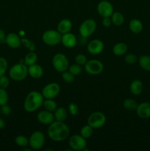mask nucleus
Listing matches in <instances>:
<instances>
[{"label": "nucleus", "mask_w": 150, "mask_h": 151, "mask_svg": "<svg viewBox=\"0 0 150 151\" xmlns=\"http://www.w3.org/2000/svg\"><path fill=\"white\" fill-rule=\"evenodd\" d=\"M136 113L140 118L148 119L150 118V102H144L138 105Z\"/></svg>", "instance_id": "2eb2a0df"}, {"label": "nucleus", "mask_w": 150, "mask_h": 151, "mask_svg": "<svg viewBox=\"0 0 150 151\" xmlns=\"http://www.w3.org/2000/svg\"><path fill=\"white\" fill-rule=\"evenodd\" d=\"M97 12L101 17H110L113 13V6L110 1L104 0L97 5Z\"/></svg>", "instance_id": "f8f14e48"}, {"label": "nucleus", "mask_w": 150, "mask_h": 151, "mask_svg": "<svg viewBox=\"0 0 150 151\" xmlns=\"http://www.w3.org/2000/svg\"><path fill=\"white\" fill-rule=\"evenodd\" d=\"M7 61L5 58L0 57V76L4 75L7 69Z\"/></svg>", "instance_id": "f704fd0d"}, {"label": "nucleus", "mask_w": 150, "mask_h": 151, "mask_svg": "<svg viewBox=\"0 0 150 151\" xmlns=\"http://www.w3.org/2000/svg\"><path fill=\"white\" fill-rule=\"evenodd\" d=\"M106 122V116L103 113L96 111L91 114L88 118V124L94 129H98L104 125Z\"/></svg>", "instance_id": "6e6552de"}, {"label": "nucleus", "mask_w": 150, "mask_h": 151, "mask_svg": "<svg viewBox=\"0 0 150 151\" xmlns=\"http://www.w3.org/2000/svg\"><path fill=\"white\" fill-rule=\"evenodd\" d=\"M69 70L72 75L74 76H77L82 72V68H81L80 65L76 63V64H72L71 66H69Z\"/></svg>", "instance_id": "473e14b6"}, {"label": "nucleus", "mask_w": 150, "mask_h": 151, "mask_svg": "<svg viewBox=\"0 0 150 151\" xmlns=\"http://www.w3.org/2000/svg\"><path fill=\"white\" fill-rule=\"evenodd\" d=\"M93 133H94V128L90 126L88 124L84 125L80 130V135L85 139L90 138L93 135Z\"/></svg>", "instance_id": "c85d7f7f"}, {"label": "nucleus", "mask_w": 150, "mask_h": 151, "mask_svg": "<svg viewBox=\"0 0 150 151\" xmlns=\"http://www.w3.org/2000/svg\"><path fill=\"white\" fill-rule=\"evenodd\" d=\"M44 97L37 91H32L27 94L24 103V108L26 112L32 113L43 106Z\"/></svg>", "instance_id": "f03ea898"}, {"label": "nucleus", "mask_w": 150, "mask_h": 151, "mask_svg": "<svg viewBox=\"0 0 150 151\" xmlns=\"http://www.w3.org/2000/svg\"><path fill=\"white\" fill-rule=\"evenodd\" d=\"M129 27L131 32H132L135 34H138L141 32V31L143 30L144 26H143L142 22L139 19H134L129 22Z\"/></svg>", "instance_id": "412c9836"}, {"label": "nucleus", "mask_w": 150, "mask_h": 151, "mask_svg": "<svg viewBox=\"0 0 150 151\" xmlns=\"http://www.w3.org/2000/svg\"><path fill=\"white\" fill-rule=\"evenodd\" d=\"M60 91V86L57 83H51L43 88L42 94L46 99H54Z\"/></svg>", "instance_id": "9d476101"}, {"label": "nucleus", "mask_w": 150, "mask_h": 151, "mask_svg": "<svg viewBox=\"0 0 150 151\" xmlns=\"http://www.w3.org/2000/svg\"><path fill=\"white\" fill-rule=\"evenodd\" d=\"M28 74L30 77L35 79L41 78L44 75V69L40 65L35 63L28 67Z\"/></svg>", "instance_id": "a211bd4d"}, {"label": "nucleus", "mask_w": 150, "mask_h": 151, "mask_svg": "<svg viewBox=\"0 0 150 151\" xmlns=\"http://www.w3.org/2000/svg\"><path fill=\"white\" fill-rule=\"evenodd\" d=\"M10 48L17 49L21 44V38L14 32H10L6 36V43Z\"/></svg>", "instance_id": "f3484780"}, {"label": "nucleus", "mask_w": 150, "mask_h": 151, "mask_svg": "<svg viewBox=\"0 0 150 151\" xmlns=\"http://www.w3.org/2000/svg\"><path fill=\"white\" fill-rule=\"evenodd\" d=\"M45 144V136L41 131H37L32 134L29 139V145L32 150H40Z\"/></svg>", "instance_id": "0eeeda50"}, {"label": "nucleus", "mask_w": 150, "mask_h": 151, "mask_svg": "<svg viewBox=\"0 0 150 151\" xmlns=\"http://www.w3.org/2000/svg\"><path fill=\"white\" fill-rule=\"evenodd\" d=\"M15 142L19 147H26L29 145V139L24 136H18L15 139Z\"/></svg>", "instance_id": "c756f323"}, {"label": "nucleus", "mask_w": 150, "mask_h": 151, "mask_svg": "<svg viewBox=\"0 0 150 151\" xmlns=\"http://www.w3.org/2000/svg\"><path fill=\"white\" fill-rule=\"evenodd\" d=\"M37 60H38V55L35 52H29L25 55L24 59V63L29 66L36 63Z\"/></svg>", "instance_id": "b1692460"}, {"label": "nucleus", "mask_w": 150, "mask_h": 151, "mask_svg": "<svg viewBox=\"0 0 150 151\" xmlns=\"http://www.w3.org/2000/svg\"><path fill=\"white\" fill-rule=\"evenodd\" d=\"M143 89H144V85L140 80H134L132 81L130 86H129V90L133 95L141 94L142 93Z\"/></svg>", "instance_id": "aec40b11"}, {"label": "nucleus", "mask_w": 150, "mask_h": 151, "mask_svg": "<svg viewBox=\"0 0 150 151\" xmlns=\"http://www.w3.org/2000/svg\"><path fill=\"white\" fill-rule=\"evenodd\" d=\"M61 43L66 48H74L77 43V39H76L75 35L69 32L62 35Z\"/></svg>", "instance_id": "dca6fc26"}, {"label": "nucleus", "mask_w": 150, "mask_h": 151, "mask_svg": "<svg viewBox=\"0 0 150 151\" xmlns=\"http://www.w3.org/2000/svg\"><path fill=\"white\" fill-rule=\"evenodd\" d=\"M62 78L65 82L68 83H71L74 81V75H72L69 71V72L65 71V72H62Z\"/></svg>", "instance_id": "2f4dec72"}, {"label": "nucleus", "mask_w": 150, "mask_h": 151, "mask_svg": "<svg viewBox=\"0 0 150 151\" xmlns=\"http://www.w3.org/2000/svg\"><path fill=\"white\" fill-rule=\"evenodd\" d=\"M43 106L46 110L51 112L54 111L57 108V103L54 100H53V99H46V100H44Z\"/></svg>", "instance_id": "cd10ccee"}, {"label": "nucleus", "mask_w": 150, "mask_h": 151, "mask_svg": "<svg viewBox=\"0 0 150 151\" xmlns=\"http://www.w3.org/2000/svg\"><path fill=\"white\" fill-rule=\"evenodd\" d=\"M0 110H1V113L4 115H5V116H8V115L11 113V109H10V106H7V104L1 106V109H0Z\"/></svg>", "instance_id": "ea45409f"}, {"label": "nucleus", "mask_w": 150, "mask_h": 151, "mask_svg": "<svg viewBox=\"0 0 150 151\" xmlns=\"http://www.w3.org/2000/svg\"><path fill=\"white\" fill-rule=\"evenodd\" d=\"M48 136L52 141L62 142L66 140L69 137L70 130L68 125L63 122H53L49 126L47 130Z\"/></svg>", "instance_id": "f257e3e1"}, {"label": "nucleus", "mask_w": 150, "mask_h": 151, "mask_svg": "<svg viewBox=\"0 0 150 151\" xmlns=\"http://www.w3.org/2000/svg\"><path fill=\"white\" fill-rule=\"evenodd\" d=\"M112 21L110 17H104L102 19V25L105 27H109L111 25Z\"/></svg>", "instance_id": "a19ab883"}, {"label": "nucleus", "mask_w": 150, "mask_h": 151, "mask_svg": "<svg viewBox=\"0 0 150 151\" xmlns=\"http://www.w3.org/2000/svg\"><path fill=\"white\" fill-rule=\"evenodd\" d=\"M21 44L30 52H34L35 50V44L28 38H21Z\"/></svg>", "instance_id": "7c9ffc66"}, {"label": "nucleus", "mask_w": 150, "mask_h": 151, "mask_svg": "<svg viewBox=\"0 0 150 151\" xmlns=\"http://www.w3.org/2000/svg\"><path fill=\"white\" fill-rule=\"evenodd\" d=\"M9 84H10V81L7 77H6L5 75L0 76V88L6 89L9 86Z\"/></svg>", "instance_id": "4c0bfd02"}, {"label": "nucleus", "mask_w": 150, "mask_h": 151, "mask_svg": "<svg viewBox=\"0 0 150 151\" xmlns=\"http://www.w3.org/2000/svg\"><path fill=\"white\" fill-rule=\"evenodd\" d=\"M28 75V67L23 63H17L12 66L9 71L10 78L15 81H21L26 78Z\"/></svg>", "instance_id": "7ed1b4c3"}, {"label": "nucleus", "mask_w": 150, "mask_h": 151, "mask_svg": "<svg viewBox=\"0 0 150 151\" xmlns=\"http://www.w3.org/2000/svg\"><path fill=\"white\" fill-rule=\"evenodd\" d=\"M69 144L72 150H84L87 146V141L81 135H73L69 139Z\"/></svg>", "instance_id": "9b49d317"}, {"label": "nucleus", "mask_w": 150, "mask_h": 151, "mask_svg": "<svg viewBox=\"0 0 150 151\" xmlns=\"http://www.w3.org/2000/svg\"><path fill=\"white\" fill-rule=\"evenodd\" d=\"M96 29V23L94 19H88L84 21L79 28V32L82 38H88L94 33Z\"/></svg>", "instance_id": "423d86ee"}, {"label": "nucleus", "mask_w": 150, "mask_h": 151, "mask_svg": "<svg viewBox=\"0 0 150 151\" xmlns=\"http://www.w3.org/2000/svg\"><path fill=\"white\" fill-rule=\"evenodd\" d=\"M0 111H1V110H0Z\"/></svg>", "instance_id": "c03bdc74"}, {"label": "nucleus", "mask_w": 150, "mask_h": 151, "mask_svg": "<svg viewBox=\"0 0 150 151\" xmlns=\"http://www.w3.org/2000/svg\"><path fill=\"white\" fill-rule=\"evenodd\" d=\"M69 111L72 116H76L79 112V108L77 105L74 103H71L69 105Z\"/></svg>", "instance_id": "58836bf2"}, {"label": "nucleus", "mask_w": 150, "mask_h": 151, "mask_svg": "<svg viewBox=\"0 0 150 151\" xmlns=\"http://www.w3.org/2000/svg\"><path fill=\"white\" fill-rule=\"evenodd\" d=\"M52 66L58 72H63L69 69V60L64 54L57 53L52 58Z\"/></svg>", "instance_id": "39448f33"}, {"label": "nucleus", "mask_w": 150, "mask_h": 151, "mask_svg": "<svg viewBox=\"0 0 150 151\" xmlns=\"http://www.w3.org/2000/svg\"><path fill=\"white\" fill-rule=\"evenodd\" d=\"M138 103L135 100H132V99H125L123 102V106L126 110L132 111L136 110L137 107H138Z\"/></svg>", "instance_id": "bb28decb"}, {"label": "nucleus", "mask_w": 150, "mask_h": 151, "mask_svg": "<svg viewBox=\"0 0 150 151\" xmlns=\"http://www.w3.org/2000/svg\"><path fill=\"white\" fill-rule=\"evenodd\" d=\"M124 60L127 64L132 65L136 63L137 60H138V58H137V56L135 55L129 53V54H127L125 56Z\"/></svg>", "instance_id": "c9c22d12"}, {"label": "nucleus", "mask_w": 150, "mask_h": 151, "mask_svg": "<svg viewBox=\"0 0 150 151\" xmlns=\"http://www.w3.org/2000/svg\"><path fill=\"white\" fill-rule=\"evenodd\" d=\"M75 61L77 64L80 65V66H83V65L85 66V63H87V58L85 55L78 54L75 57Z\"/></svg>", "instance_id": "e433bc0d"}, {"label": "nucleus", "mask_w": 150, "mask_h": 151, "mask_svg": "<svg viewBox=\"0 0 150 151\" xmlns=\"http://www.w3.org/2000/svg\"><path fill=\"white\" fill-rule=\"evenodd\" d=\"M37 119L40 123L49 125L54 121V115L53 114L52 112L47 110L41 111L37 115Z\"/></svg>", "instance_id": "4468645a"}, {"label": "nucleus", "mask_w": 150, "mask_h": 151, "mask_svg": "<svg viewBox=\"0 0 150 151\" xmlns=\"http://www.w3.org/2000/svg\"><path fill=\"white\" fill-rule=\"evenodd\" d=\"M128 47L125 43H117L113 47V52L115 55L121 56L127 51Z\"/></svg>", "instance_id": "4be33fe9"}, {"label": "nucleus", "mask_w": 150, "mask_h": 151, "mask_svg": "<svg viewBox=\"0 0 150 151\" xmlns=\"http://www.w3.org/2000/svg\"><path fill=\"white\" fill-rule=\"evenodd\" d=\"M104 69L103 63L99 60H91L87 61L85 64V70L88 74L91 75H97L101 73Z\"/></svg>", "instance_id": "1a4fd4ad"}, {"label": "nucleus", "mask_w": 150, "mask_h": 151, "mask_svg": "<svg viewBox=\"0 0 150 151\" xmlns=\"http://www.w3.org/2000/svg\"><path fill=\"white\" fill-rule=\"evenodd\" d=\"M104 43L99 39H94L88 43L87 46V49L90 54L91 55H99L104 50Z\"/></svg>", "instance_id": "ddd939ff"}, {"label": "nucleus", "mask_w": 150, "mask_h": 151, "mask_svg": "<svg viewBox=\"0 0 150 151\" xmlns=\"http://www.w3.org/2000/svg\"><path fill=\"white\" fill-rule=\"evenodd\" d=\"M54 119L56 121H59V122H64L67 118V111L66 109L63 107L57 108L55 111H54Z\"/></svg>", "instance_id": "5701e85b"}, {"label": "nucleus", "mask_w": 150, "mask_h": 151, "mask_svg": "<svg viewBox=\"0 0 150 151\" xmlns=\"http://www.w3.org/2000/svg\"><path fill=\"white\" fill-rule=\"evenodd\" d=\"M72 28V23L68 19H62L57 24V31L61 34L67 33L70 32Z\"/></svg>", "instance_id": "6ab92c4d"}, {"label": "nucleus", "mask_w": 150, "mask_h": 151, "mask_svg": "<svg viewBox=\"0 0 150 151\" xmlns=\"http://www.w3.org/2000/svg\"><path fill=\"white\" fill-rule=\"evenodd\" d=\"M62 35L57 30L48 29L42 35V40L48 46H56L61 42Z\"/></svg>", "instance_id": "20e7f679"}, {"label": "nucleus", "mask_w": 150, "mask_h": 151, "mask_svg": "<svg viewBox=\"0 0 150 151\" xmlns=\"http://www.w3.org/2000/svg\"><path fill=\"white\" fill-rule=\"evenodd\" d=\"M111 21L112 23L116 26H121V24H123L124 22V18L122 13H119V12H115L112 14Z\"/></svg>", "instance_id": "a878e982"}, {"label": "nucleus", "mask_w": 150, "mask_h": 151, "mask_svg": "<svg viewBox=\"0 0 150 151\" xmlns=\"http://www.w3.org/2000/svg\"><path fill=\"white\" fill-rule=\"evenodd\" d=\"M8 101V94L4 88H0V106L7 104Z\"/></svg>", "instance_id": "72a5a7b5"}, {"label": "nucleus", "mask_w": 150, "mask_h": 151, "mask_svg": "<svg viewBox=\"0 0 150 151\" xmlns=\"http://www.w3.org/2000/svg\"><path fill=\"white\" fill-rule=\"evenodd\" d=\"M6 36L5 32L3 29H0V43L1 44H5L6 43Z\"/></svg>", "instance_id": "79ce46f5"}, {"label": "nucleus", "mask_w": 150, "mask_h": 151, "mask_svg": "<svg viewBox=\"0 0 150 151\" xmlns=\"http://www.w3.org/2000/svg\"><path fill=\"white\" fill-rule=\"evenodd\" d=\"M138 62L141 69L146 72H150V55L141 56Z\"/></svg>", "instance_id": "393cba45"}, {"label": "nucleus", "mask_w": 150, "mask_h": 151, "mask_svg": "<svg viewBox=\"0 0 150 151\" xmlns=\"http://www.w3.org/2000/svg\"><path fill=\"white\" fill-rule=\"evenodd\" d=\"M5 122L4 121V119H1L0 118V130L3 129V128H4V127H5Z\"/></svg>", "instance_id": "37998d69"}]
</instances>
